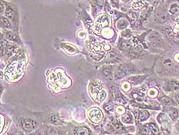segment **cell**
I'll return each mask as SVG.
<instances>
[{"label": "cell", "instance_id": "40", "mask_svg": "<svg viewBox=\"0 0 179 135\" xmlns=\"http://www.w3.org/2000/svg\"><path fill=\"white\" fill-rule=\"evenodd\" d=\"M175 100H176L177 102H178L179 104V94L177 95L176 97H175Z\"/></svg>", "mask_w": 179, "mask_h": 135}, {"label": "cell", "instance_id": "20", "mask_svg": "<svg viewBox=\"0 0 179 135\" xmlns=\"http://www.w3.org/2000/svg\"><path fill=\"white\" fill-rule=\"evenodd\" d=\"M170 12L173 15L179 16V6L177 5H172L170 8Z\"/></svg>", "mask_w": 179, "mask_h": 135}, {"label": "cell", "instance_id": "33", "mask_svg": "<svg viewBox=\"0 0 179 135\" xmlns=\"http://www.w3.org/2000/svg\"><path fill=\"white\" fill-rule=\"evenodd\" d=\"M140 132H141V134H144V135L148 134H149V128L147 127H143L141 128V130H140Z\"/></svg>", "mask_w": 179, "mask_h": 135}, {"label": "cell", "instance_id": "39", "mask_svg": "<svg viewBox=\"0 0 179 135\" xmlns=\"http://www.w3.org/2000/svg\"><path fill=\"white\" fill-rule=\"evenodd\" d=\"M1 12H2V13L4 12V5H3V3L1 4Z\"/></svg>", "mask_w": 179, "mask_h": 135}, {"label": "cell", "instance_id": "31", "mask_svg": "<svg viewBox=\"0 0 179 135\" xmlns=\"http://www.w3.org/2000/svg\"><path fill=\"white\" fill-rule=\"evenodd\" d=\"M128 18H129L130 20L132 21V22H135L137 19L136 15H135V13H134V12H130L129 14H128Z\"/></svg>", "mask_w": 179, "mask_h": 135}, {"label": "cell", "instance_id": "37", "mask_svg": "<svg viewBox=\"0 0 179 135\" xmlns=\"http://www.w3.org/2000/svg\"><path fill=\"white\" fill-rule=\"evenodd\" d=\"M78 36H79V37H80V38L82 39L85 36V33H83V32H80V33H78Z\"/></svg>", "mask_w": 179, "mask_h": 135}, {"label": "cell", "instance_id": "19", "mask_svg": "<svg viewBox=\"0 0 179 135\" xmlns=\"http://www.w3.org/2000/svg\"><path fill=\"white\" fill-rule=\"evenodd\" d=\"M144 6V3L141 1H135L132 3V7L135 10H138Z\"/></svg>", "mask_w": 179, "mask_h": 135}, {"label": "cell", "instance_id": "8", "mask_svg": "<svg viewBox=\"0 0 179 135\" xmlns=\"http://www.w3.org/2000/svg\"><path fill=\"white\" fill-rule=\"evenodd\" d=\"M166 89L169 91H174V90H178V89H179V82L170 81V82L167 83Z\"/></svg>", "mask_w": 179, "mask_h": 135}, {"label": "cell", "instance_id": "38", "mask_svg": "<svg viewBox=\"0 0 179 135\" xmlns=\"http://www.w3.org/2000/svg\"><path fill=\"white\" fill-rule=\"evenodd\" d=\"M174 40H175V41H177V42H178L179 43V34H177L176 36H174Z\"/></svg>", "mask_w": 179, "mask_h": 135}, {"label": "cell", "instance_id": "21", "mask_svg": "<svg viewBox=\"0 0 179 135\" xmlns=\"http://www.w3.org/2000/svg\"><path fill=\"white\" fill-rule=\"evenodd\" d=\"M6 37L11 41H15V42H16V41L18 40L16 35L14 34L13 33H12V32H9V33H6Z\"/></svg>", "mask_w": 179, "mask_h": 135}, {"label": "cell", "instance_id": "16", "mask_svg": "<svg viewBox=\"0 0 179 135\" xmlns=\"http://www.w3.org/2000/svg\"><path fill=\"white\" fill-rule=\"evenodd\" d=\"M163 64H164V66H166L167 68L168 69H174L175 66H174V64L173 63V62L170 59L167 58V59H165L164 61H163Z\"/></svg>", "mask_w": 179, "mask_h": 135}, {"label": "cell", "instance_id": "10", "mask_svg": "<svg viewBox=\"0 0 179 135\" xmlns=\"http://www.w3.org/2000/svg\"><path fill=\"white\" fill-rule=\"evenodd\" d=\"M146 127L149 128V130L152 133V134L154 135H158L159 134V130H158V127L155 124V123H150L149 124H147Z\"/></svg>", "mask_w": 179, "mask_h": 135}, {"label": "cell", "instance_id": "6", "mask_svg": "<svg viewBox=\"0 0 179 135\" xmlns=\"http://www.w3.org/2000/svg\"><path fill=\"white\" fill-rule=\"evenodd\" d=\"M35 127V123L30 119H25L22 122V127L26 131H32L34 130Z\"/></svg>", "mask_w": 179, "mask_h": 135}, {"label": "cell", "instance_id": "22", "mask_svg": "<svg viewBox=\"0 0 179 135\" xmlns=\"http://www.w3.org/2000/svg\"><path fill=\"white\" fill-rule=\"evenodd\" d=\"M165 33H166V35H167L168 37H169V38H172V39L174 38V33H173V30H172V29L169 28V27H166V28L165 29Z\"/></svg>", "mask_w": 179, "mask_h": 135}, {"label": "cell", "instance_id": "2", "mask_svg": "<svg viewBox=\"0 0 179 135\" xmlns=\"http://www.w3.org/2000/svg\"><path fill=\"white\" fill-rule=\"evenodd\" d=\"M90 92L92 97L99 102L105 99L106 92L102 89V83L99 80L92 81L90 84Z\"/></svg>", "mask_w": 179, "mask_h": 135}, {"label": "cell", "instance_id": "14", "mask_svg": "<svg viewBox=\"0 0 179 135\" xmlns=\"http://www.w3.org/2000/svg\"><path fill=\"white\" fill-rule=\"evenodd\" d=\"M169 115L172 120L175 121L178 117V110L176 108H174V107L171 108L169 110Z\"/></svg>", "mask_w": 179, "mask_h": 135}, {"label": "cell", "instance_id": "4", "mask_svg": "<svg viewBox=\"0 0 179 135\" xmlns=\"http://www.w3.org/2000/svg\"><path fill=\"white\" fill-rule=\"evenodd\" d=\"M88 115V117H89L90 120L93 123H99L101 121L102 117H103V114H102L101 110L99 108H95V107L89 110Z\"/></svg>", "mask_w": 179, "mask_h": 135}, {"label": "cell", "instance_id": "3", "mask_svg": "<svg viewBox=\"0 0 179 135\" xmlns=\"http://www.w3.org/2000/svg\"><path fill=\"white\" fill-rule=\"evenodd\" d=\"M57 80L61 87H68L72 84L70 79L66 76L61 70H57Z\"/></svg>", "mask_w": 179, "mask_h": 135}, {"label": "cell", "instance_id": "13", "mask_svg": "<svg viewBox=\"0 0 179 135\" xmlns=\"http://www.w3.org/2000/svg\"><path fill=\"white\" fill-rule=\"evenodd\" d=\"M121 120H122V122L123 123H132V117L129 114H124V115L122 116V117H121Z\"/></svg>", "mask_w": 179, "mask_h": 135}, {"label": "cell", "instance_id": "12", "mask_svg": "<svg viewBox=\"0 0 179 135\" xmlns=\"http://www.w3.org/2000/svg\"><path fill=\"white\" fill-rule=\"evenodd\" d=\"M138 117L140 121H144L149 117V113L146 110H141L139 112Z\"/></svg>", "mask_w": 179, "mask_h": 135}, {"label": "cell", "instance_id": "23", "mask_svg": "<svg viewBox=\"0 0 179 135\" xmlns=\"http://www.w3.org/2000/svg\"><path fill=\"white\" fill-rule=\"evenodd\" d=\"M149 96L150 97H156L158 96V90L155 89V88H152V89H150L149 91Z\"/></svg>", "mask_w": 179, "mask_h": 135}, {"label": "cell", "instance_id": "32", "mask_svg": "<svg viewBox=\"0 0 179 135\" xmlns=\"http://www.w3.org/2000/svg\"><path fill=\"white\" fill-rule=\"evenodd\" d=\"M116 112L118 113V114H122L125 113V108L122 106H118L117 108H116Z\"/></svg>", "mask_w": 179, "mask_h": 135}, {"label": "cell", "instance_id": "35", "mask_svg": "<svg viewBox=\"0 0 179 135\" xmlns=\"http://www.w3.org/2000/svg\"><path fill=\"white\" fill-rule=\"evenodd\" d=\"M113 108V105L112 104H106L105 106V110H106L107 111H109V110H111V109Z\"/></svg>", "mask_w": 179, "mask_h": 135}, {"label": "cell", "instance_id": "24", "mask_svg": "<svg viewBox=\"0 0 179 135\" xmlns=\"http://www.w3.org/2000/svg\"><path fill=\"white\" fill-rule=\"evenodd\" d=\"M168 16L167 14L161 13V14L158 16V21L160 22H165L168 19Z\"/></svg>", "mask_w": 179, "mask_h": 135}, {"label": "cell", "instance_id": "41", "mask_svg": "<svg viewBox=\"0 0 179 135\" xmlns=\"http://www.w3.org/2000/svg\"><path fill=\"white\" fill-rule=\"evenodd\" d=\"M105 50H110V46H108V45H105Z\"/></svg>", "mask_w": 179, "mask_h": 135}, {"label": "cell", "instance_id": "18", "mask_svg": "<svg viewBox=\"0 0 179 135\" xmlns=\"http://www.w3.org/2000/svg\"><path fill=\"white\" fill-rule=\"evenodd\" d=\"M50 122L52 123V124H55V125H59L61 123V120L59 118V117L57 115H53V116L51 117L50 118Z\"/></svg>", "mask_w": 179, "mask_h": 135}, {"label": "cell", "instance_id": "29", "mask_svg": "<svg viewBox=\"0 0 179 135\" xmlns=\"http://www.w3.org/2000/svg\"><path fill=\"white\" fill-rule=\"evenodd\" d=\"M122 36H124V37H129V36H132V33H131V30L130 29H125L122 33Z\"/></svg>", "mask_w": 179, "mask_h": 135}, {"label": "cell", "instance_id": "9", "mask_svg": "<svg viewBox=\"0 0 179 135\" xmlns=\"http://www.w3.org/2000/svg\"><path fill=\"white\" fill-rule=\"evenodd\" d=\"M62 48H63L64 50H66V52H69V53H76L78 50L76 49V47H75L74 46L72 45H70V44H66V43H63L62 45H61Z\"/></svg>", "mask_w": 179, "mask_h": 135}, {"label": "cell", "instance_id": "44", "mask_svg": "<svg viewBox=\"0 0 179 135\" xmlns=\"http://www.w3.org/2000/svg\"><path fill=\"white\" fill-rule=\"evenodd\" d=\"M178 1H179V0H178Z\"/></svg>", "mask_w": 179, "mask_h": 135}, {"label": "cell", "instance_id": "26", "mask_svg": "<svg viewBox=\"0 0 179 135\" xmlns=\"http://www.w3.org/2000/svg\"><path fill=\"white\" fill-rule=\"evenodd\" d=\"M5 16L7 17L9 19H13L14 18V12L12 10H8L5 12Z\"/></svg>", "mask_w": 179, "mask_h": 135}, {"label": "cell", "instance_id": "5", "mask_svg": "<svg viewBox=\"0 0 179 135\" xmlns=\"http://www.w3.org/2000/svg\"><path fill=\"white\" fill-rule=\"evenodd\" d=\"M133 72H134V70H132L130 68H128L125 65H121L118 68V70H117V71H116V78H121V77L126 76L128 74H132Z\"/></svg>", "mask_w": 179, "mask_h": 135}, {"label": "cell", "instance_id": "15", "mask_svg": "<svg viewBox=\"0 0 179 135\" xmlns=\"http://www.w3.org/2000/svg\"><path fill=\"white\" fill-rule=\"evenodd\" d=\"M161 102L164 105H165V106H172V105L174 104V103H173L172 100L167 97H161Z\"/></svg>", "mask_w": 179, "mask_h": 135}, {"label": "cell", "instance_id": "7", "mask_svg": "<svg viewBox=\"0 0 179 135\" xmlns=\"http://www.w3.org/2000/svg\"><path fill=\"white\" fill-rule=\"evenodd\" d=\"M109 24V19H108V17L104 16L100 17L98 21L96 22V25H95V27H96V29H100L102 27H105L107 25Z\"/></svg>", "mask_w": 179, "mask_h": 135}, {"label": "cell", "instance_id": "30", "mask_svg": "<svg viewBox=\"0 0 179 135\" xmlns=\"http://www.w3.org/2000/svg\"><path fill=\"white\" fill-rule=\"evenodd\" d=\"M122 90H125V91H128V90H130V88H131V86H130V84L128 83L125 82V83H122Z\"/></svg>", "mask_w": 179, "mask_h": 135}, {"label": "cell", "instance_id": "17", "mask_svg": "<svg viewBox=\"0 0 179 135\" xmlns=\"http://www.w3.org/2000/svg\"><path fill=\"white\" fill-rule=\"evenodd\" d=\"M77 134L78 135H89V130L88 128L82 127L77 128Z\"/></svg>", "mask_w": 179, "mask_h": 135}, {"label": "cell", "instance_id": "1", "mask_svg": "<svg viewBox=\"0 0 179 135\" xmlns=\"http://www.w3.org/2000/svg\"><path fill=\"white\" fill-rule=\"evenodd\" d=\"M24 61L22 59L14 61L7 66L5 75L10 81L16 80L22 76L24 71Z\"/></svg>", "mask_w": 179, "mask_h": 135}, {"label": "cell", "instance_id": "43", "mask_svg": "<svg viewBox=\"0 0 179 135\" xmlns=\"http://www.w3.org/2000/svg\"><path fill=\"white\" fill-rule=\"evenodd\" d=\"M126 135H129V134H126Z\"/></svg>", "mask_w": 179, "mask_h": 135}, {"label": "cell", "instance_id": "28", "mask_svg": "<svg viewBox=\"0 0 179 135\" xmlns=\"http://www.w3.org/2000/svg\"><path fill=\"white\" fill-rule=\"evenodd\" d=\"M104 36H105L106 38H111V36H113V33H112V31L110 29H107V30H105L104 32Z\"/></svg>", "mask_w": 179, "mask_h": 135}, {"label": "cell", "instance_id": "25", "mask_svg": "<svg viewBox=\"0 0 179 135\" xmlns=\"http://www.w3.org/2000/svg\"><path fill=\"white\" fill-rule=\"evenodd\" d=\"M1 23H2V25H3V26H4L5 27H6V28H9L10 27L9 22L8 19H6V18L2 17V18H1Z\"/></svg>", "mask_w": 179, "mask_h": 135}, {"label": "cell", "instance_id": "11", "mask_svg": "<svg viewBox=\"0 0 179 135\" xmlns=\"http://www.w3.org/2000/svg\"><path fill=\"white\" fill-rule=\"evenodd\" d=\"M116 24H117V27H118V29H122L125 28V27L128 25V21L127 19H125V18H122V19L118 20V22H117V23Z\"/></svg>", "mask_w": 179, "mask_h": 135}, {"label": "cell", "instance_id": "27", "mask_svg": "<svg viewBox=\"0 0 179 135\" xmlns=\"http://www.w3.org/2000/svg\"><path fill=\"white\" fill-rule=\"evenodd\" d=\"M103 74L104 76L107 77V78H109L110 76H111V70L109 69V68H105V69L103 70Z\"/></svg>", "mask_w": 179, "mask_h": 135}, {"label": "cell", "instance_id": "36", "mask_svg": "<svg viewBox=\"0 0 179 135\" xmlns=\"http://www.w3.org/2000/svg\"><path fill=\"white\" fill-rule=\"evenodd\" d=\"M96 1L97 4L99 5V6H102L104 4V0H95Z\"/></svg>", "mask_w": 179, "mask_h": 135}, {"label": "cell", "instance_id": "42", "mask_svg": "<svg viewBox=\"0 0 179 135\" xmlns=\"http://www.w3.org/2000/svg\"><path fill=\"white\" fill-rule=\"evenodd\" d=\"M175 59H176L177 61L179 62V54H178V55H176V56H175Z\"/></svg>", "mask_w": 179, "mask_h": 135}, {"label": "cell", "instance_id": "34", "mask_svg": "<svg viewBox=\"0 0 179 135\" xmlns=\"http://www.w3.org/2000/svg\"><path fill=\"white\" fill-rule=\"evenodd\" d=\"M141 78H145V76H132V77H130L129 80H132V82H134V81H138V80H141Z\"/></svg>", "mask_w": 179, "mask_h": 135}]
</instances>
